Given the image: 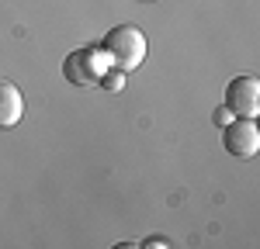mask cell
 Wrapping results in <instances>:
<instances>
[{"label":"cell","mask_w":260,"mask_h":249,"mask_svg":"<svg viewBox=\"0 0 260 249\" xmlns=\"http://www.w3.org/2000/svg\"><path fill=\"white\" fill-rule=\"evenodd\" d=\"M101 49L111 62V69H121V73H132L139 69L142 59H146V35H142L136 24H115L104 38H101Z\"/></svg>","instance_id":"cell-1"},{"label":"cell","mask_w":260,"mask_h":249,"mask_svg":"<svg viewBox=\"0 0 260 249\" xmlns=\"http://www.w3.org/2000/svg\"><path fill=\"white\" fill-rule=\"evenodd\" d=\"M108 69H111V62H108L101 45H80L62 59V76L73 87H94Z\"/></svg>","instance_id":"cell-2"},{"label":"cell","mask_w":260,"mask_h":249,"mask_svg":"<svg viewBox=\"0 0 260 249\" xmlns=\"http://www.w3.org/2000/svg\"><path fill=\"white\" fill-rule=\"evenodd\" d=\"M225 104L236 118H257L260 114V80L253 73H243L225 87Z\"/></svg>","instance_id":"cell-3"},{"label":"cell","mask_w":260,"mask_h":249,"mask_svg":"<svg viewBox=\"0 0 260 249\" xmlns=\"http://www.w3.org/2000/svg\"><path fill=\"white\" fill-rule=\"evenodd\" d=\"M222 142L233 156L240 159H253L260 149V128L253 118H233L229 124H222Z\"/></svg>","instance_id":"cell-4"},{"label":"cell","mask_w":260,"mask_h":249,"mask_svg":"<svg viewBox=\"0 0 260 249\" xmlns=\"http://www.w3.org/2000/svg\"><path fill=\"white\" fill-rule=\"evenodd\" d=\"M24 114V97L11 80H0V132L14 128Z\"/></svg>","instance_id":"cell-5"},{"label":"cell","mask_w":260,"mask_h":249,"mask_svg":"<svg viewBox=\"0 0 260 249\" xmlns=\"http://www.w3.org/2000/svg\"><path fill=\"white\" fill-rule=\"evenodd\" d=\"M98 83L104 87V90H111V94H115V90H121V87H125V73H121V69H108Z\"/></svg>","instance_id":"cell-6"},{"label":"cell","mask_w":260,"mask_h":249,"mask_svg":"<svg viewBox=\"0 0 260 249\" xmlns=\"http://www.w3.org/2000/svg\"><path fill=\"white\" fill-rule=\"evenodd\" d=\"M233 118H236V114L229 111V104H222L219 111H215V124H229V121H233Z\"/></svg>","instance_id":"cell-7"},{"label":"cell","mask_w":260,"mask_h":249,"mask_svg":"<svg viewBox=\"0 0 260 249\" xmlns=\"http://www.w3.org/2000/svg\"><path fill=\"white\" fill-rule=\"evenodd\" d=\"M146 246H160V249H167V246H170V242H167V239H163V235H153V239H149V242H146Z\"/></svg>","instance_id":"cell-8"}]
</instances>
